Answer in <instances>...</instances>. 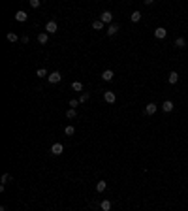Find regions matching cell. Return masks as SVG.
Here are the masks:
<instances>
[{
	"label": "cell",
	"mask_w": 188,
	"mask_h": 211,
	"mask_svg": "<svg viewBox=\"0 0 188 211\" xmlns=\"http://www.w3.org/2000/svg\"><path fill=\"white\" fill-rule=\"evenodd\" d=\"M9 179H11V175H9V173H4V175H2V179H0V181H2V185H4V183H8Z\"/></svg>",
	"instance_id": "obj_25"
},
{
	"label": "cell",
	"mask_w": 188,
	"mask_h": 211,
	"mask_svg": "<svg viewBox=\"0 0 188 211\" xmlns=\"http://www.w3.org/2000/svg\"><path fill=\"white\" fill-rule=\"evenodd\" d=\"M158 109L156 104H147V108H145V115H154Z\"/></svg>",
	"instance_id": "obj_7"
},
{
	"label": "cell",
	"mask_w": 188,
	"mask_h": 211,
	"mask_svg": "<svg viewBox=\"0 0 188 211\" xmlns=\"http://www.w3.org/2000/svg\"><path fill=\"white\" fill-rule=\"evenodd\" d=\"M117 32H119V27H117V25H109L107 27V36H115Z\"/></svg>",
	"instance_id": "obj_13"
},
{
	"label": "cell",
	"mask_w": 188,
	"mask_h": 211,
	"mask_svg": "<svg viewBox=\"0 0 188 211\" xmlns=\"http://www.w3.org/2000/svg\"><path fill=\"white\" fill-rule=\"evenodd\" d=\"M72 89L77 90V92H81V90H83V85H81L79 81H73V83H72Z\"/></svg>",
	"instance_id": "obj_21"
},
{
	"label": "cell",
	"mask_w": 188,
	"mask_h": 211,
	"mask_svg": "<svg viewBox=\"0 0 188 211\" xmlns=\"http://www.w3.org/2000/svg\"><path fill=\"white\" fill-rule=\"evenodd\" d=\"M62 79V76H60V72H53V74H49V77H47V81H49V83H58V81Z\"/></svg>",
	"instance_id": "obj_4"
},
{
	"label": "cell",
	"mask_w": 188,
	"mask_h": 211,
	"mask_svg": "<svg viewBox=\"0 0 188 211\" xmlns=\"http://www.w3.org/2000/svg\"><path fill=\"white\" fill-rule=\"evenodd\" d=\"M36 76L38 77H49V74H47L45 68H38V70H36Z\"/></svg>",
	"instance_id": "obj_18"
},
{
	"label": "cell",
	"mask_w": 188,
	"mask_h": 211,
	"mask_svg": "<svg viewBox=\"0 0 188 211\" xmlns=\"http://www.w3.org/2000/svg\"><path fill=\"white\" fill-rule=\"evenodd\" d=\"M162 109H164V111H166V113L173 111V102H171V100H166V102L162 104Z\"/></svg>",
	"instance_id": "obj_10"
},
{
	"label": "cell",
	"mask_w": 188,
	"mask_h": 211,
	"mask_svg": "<svg viewBox=\"0 0 188 211\" xmlns=\"http://www.w3.org/2000/svg\"><path fill=\"white\" fill-rule=\"evenodd\" d=\"M103 27H105V25H103V23L100 21V19L92 23V28H94V30H103Z\"/></svg>",
	"instance_id": "obj_17"
},
{
	"label": "cell",
	"mask_w": 188,
	"mask_h": 211,
	"mask_svg": "<svg viewBox=\"0 0 188 211\" xmlns=\"http://www.w3.org/2000/svg\"><path fill=\"white\" fill-rule=\"evenodd\" d=\"M100 21L103 23V25H111V21H113V13L111 11H102V15H100Z\"/></svg>",
	"instance_id": "obj_1"
},
{
	"label": "cell",
	"mask_w": 188,
	"mask_h": 211,
	"mask_svg": "<svg viewBox=\"0 0 188 211\" xmlns=\"http://www.w3.org/2000/svg\"><path fill=\"white\" fill-rule=\"evenodd\" d=\"M66 117H68V119H75V117H77V111H75L73 108H70V109L66 111Z\"/></svg>",
	"instance_id": "obj_20"
},
{
	"label": "cell",
	"mask_w": 188,
	"mask_h": 211,
	"mask_svg": "<svg viewBox=\"0 0 188 211\" xmlns=\"http://www.w3.org/2000/svg\"><path fill=\"white\" fill-rule=\"evenodd\" d=\"M105 189H107V183H105V181H98V183H96V190H98V192H103Z\"/></svg>",
	"instance_id": "obj_15"
},
{
	"label": "cell",
	"mask_w": 188,
	"mask_h": 211,
	"mask_svg": "<svg viewBox=\"0 0 188 211\" xmlns=\"http://www.w3.org/2000/svg\"><path fill=\"white\" fill-rule=\"evenodd\" d=\"M51 153L57 155V157H58V155H62L64 153V145L62 143H53V145H51Z\"/></svg>",
	"instance_id": "obj_2"
},
{
	"label": "cell",
	"mask_w": 188,
	"mask_h": 211,
	"mask_svg": "<svg viewBox=\"0 0 188 211\" xmlns=\"http://www.w3.org/2000/svg\"><path fill=\"white\" fill-rule=\"evenodd\" d=\"M154 36H156L158 40H164V38L167 36V30L164 27H158V28H154Z\"/></svg>",
	"instance_id": "obj_3"
},
{
	"label": "cell",
	"mask_w": 188,
	"mask_h": 211,
	"mask_svg": "<svg viewBox=\"0 0 188 211\" xmlns=\"http://www.w3.org/2000/svg\"><path fill=\"white\" fill-rule=\"evenodd\" d=\"M100 207H102V211H109L111 209V202H109V200H102Z\"/></svg>",
	"instance_id": "obj_16"
},
{
	"label": "cell",
	"mask_w": 188,
	"mask_h": 211,
	"mask_svg": "<svg viewBox=\"0 0 188 211\" xmlns=\"http://www.w3.org/2000/svg\"><path fill=\"white\" fill-rule=\"evenodd\" d=\"M38 42H40V44H47V42H49V34H47V32L38 34Z\"/></svg>",
	"instance_id": "obj_12"
},
{
	"label": "cell",
	"mask_w": 188,
	"mask_h": 211,
	"mask_svg": "<svg viewBox=\"0 0 188 211\" xmlns=\"http://www.w3.org/2000/svg\"><path fill=\"white\" fill-rule=\"evenodd\" d=\"M15 19H17L19 23H25L28 19V15H27V11H23V9H19L17 13H15Z\"/></svg>",
	"instance_id": "obj_8"
},
{
	"label": "cell",
	"mask_w": 188,
	"mask_h": 211,
	"mask_svg": "<svg viewBox=\"0 0 188 211\" xmlns=\"http://www.w3.org/2000/svg\"><path fill=\"white\" fill-rule=\"evenodd\" d=\"M167 81H169L171 85H175V83L179 81V74H177V72H169V76H167Z\"/></svg>",
	"instance_id": "obj_11"
},
{
	"label": "cell",
	"mask_w": 188,
	"mask_h": 211,
	"mask_svg": "<svg viewBox=\"0 0 188 211\" xmlns=\"http://www.w3.org/2000/svg\"><path fill=\"white\" fill-rule=\"evenodd\" d=\"M45 30H47V34H55V32H57V23H55V21H47Z\"/></svg>",
	"instance_id": "obj_5"
},
{
	"label": "cell",
	"mask_w": 188,
	"mask_h": 211,
	"mask_svg": "<svg viewBox=\"0 0 188 211\" xmlns=\"http://www.w3.org/2000/svg\"><path fill=\"white\" fill-rule=\"evenodd\" d=\"M113 76H115V74H113V70H103V72H102V79H103V81H111Z\"/></svg>",
	"instance_id": "obj_9"
},
{
	"label": "cell",
	"mask_w": 188,
	"mask_h": 211,
	"mask_svg": "<svg viewBox=\"0 0 188 211\" xmlns=\"http://www.w3.org/2000/svg\"><path fill=\"white\" fill-rule=\"evenodd\" d=\"M70 106L75 109V106H79V100H70Z\"/></svg>",
	"instance_id": "obj_27"
},
{
	"label": "cell",
	"mask_w": 188,
	"mask_h": 211,
	"mask_svg": "<svg viewBox=\"0 0 188 211\" xmlns=\"http://www.w3.org/2000/svg\"><path fill=\"white\" fill-rule=\"evenodd\" d=\"M64 132H66V136H73V134H75V128H73V126H66Z\"/></svg>",
	"instance_id": "obj_22"
},
{
	"label": "cell",
	"mask_w": 188,
	"mask_h": 211,
	"mask_svg": "<svg viewBox=\"0 0 188 211\" xmlns=\"http://www.w3.org/2000/svg\"><path fill=\"white\" fill-rule=\"evenodd\" d=\"M40 4H41L40 0H30V6H32V8H40Z\"/></svg>",
	"instance_id": "obj_26"
},
{
	"label": "cell",
	"mask_w": 188,
	"mask_h": 211,
	"mask_svg": "<svg viewBox=\"0 0 188 211\" xmlns=\"http://www.w3.org/2000/svg\"><path fill=\"white\" fill-rule=\"evenodd\" d=\"M175 47H179V49L186 47V40H184V38H177V40H175Z\"/></svg>",
	"instance_id": "obj_14"
},
{
	"label": "cell",
	"mask_w": 188,
	"mask_h": 211,
	"mask_svg": "<svg viewBox=\"0 0 188 211\" xmlns=\"http://www.w3.org/2000/svg\"><path fill=\"white\" fill-rule=\"evenodd\" d=\"M103 98H105V102H107V104H113L117 100V94L113 92V90H107V92L103 94Z\"/></svg>",
	"instance_id": "obj_6"
},
{
	"label": "cell",
	"mask_w": 188,
	"mask_h": 211,
	"mask_svg": "<svg viewBox=\"0 0 188 211\" xmlns=\"http://www.w3.org/2000/svg\"><path fill=\"white\" fill-rule=\"evenodd\" d=\"M87 100H89V92H81V96H79V104L87 102Z\"/></svg>",
	"instance_id": "obj_23"
},
{
	"label": "cell",
	"mask_w": 188,
	"mask_h": 211,
	"mask_svg": "<svg viewBox=\"0 0 188 211\" xmlns=\"http://www.w3.org/2000/svg\"><path fill=\"white\" fill-rule=\"evenodd\" d=\"M8 40H9V42H17L19 38H17V34H15V32H9V34H8Z\"/></svg>",
	"instance_id": "obj_24"
},
{
	"label": "cell",
	"mask_w": 188,
	"mask_h": 211,
	"mask_svg": "<svg viewBox=\"0 0 188 211\" xmlns=\"http://www.w3.org/2000/svg\"><path fill=\"white\" fill-rule=\"evenodd\" d=\"M130 17H132V23H137V21H141V11H134V13H132Z\"/></svg>",
	"instance_id": "obj_19"
}]
</instances>
